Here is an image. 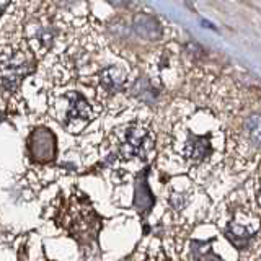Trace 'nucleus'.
<instances>
[{
  "instance_id": "obj_1",
  "label": "nucleus",
  "mask_w": 261,
  "mask_h": 261,
  "mask_svg": "<svg viewBox=\"0 0 261 261\" xmlns=\"http://www.w3.org/2000/svg\"><path fill=\"white\" fill-rule=\"evenodd\" d=\"M114 144L121 159H144L153 147V133L144 122H130L116 130Z\"/></svg>"
},
{
  "instance_id": "obj_2",
  "label": "nucleus",
  "mask_w": 261,
  "mask_h": 261,
  "mask_svg": "<svg viewBox=\"0 0 261 261\" xmlns=\"http://www.w3.org/2000/svg\"><path fill=\"white\" fill-rule=\"evenodd\" d=\"M176 150L194 165L209 162L214 155V130L206 129L204 133H198L185 124L176 139Z\"/></svg>"
},
{
  "instance_id": "obj_3",
  "label": "nucleus",
  "mask_w": 261,
  "mask_h": 261,
  "mask_svg": "<svg viewBox=\"0 0 261 261\" xmlns=\"http://www.w3.org/2000/svg\"><path fill=\"white\" fill-rule=\"evenodd\" d=\"M259 228V219L248 209H237L227 220L225 235L237 247L247 243Z\"/></svg>"
},
{
  "instance_id": "obj_4",
  "label": "nucleus",
  "mask_w": 261,
  "mask_h": 261,
  "mask_svg": "<svg viewBox=\"0 0 261 261\" xmlns=\"http://www.w3.org/2000/svg\"><path fill=\"white\" fill-rule=\"evenodd\" d=\"M30 149L36 160H51L54 157V136L46 129L35 130L30 141Z\"/></svg>"
},
{
  "instance_id": "obj_5",
  "label": "nucleus",
  "mask_w": 261,
  "mask_h": 261,
  "mask_svg": "<svg viewBox=\"0 0 261 261\" xmlns=\"http://www.w3.org/2000/svg\"><path fill=\"white\" fill-rule=\"evenodd\" d=\"M65 114H67L69 122H87L92 118L93 111L84 96L72 92L67 95V111H65Z\"/></svg>"
},
{
  "instance_id": "obj_6",
  "label": "nucleus",
  "mask_w": 261,
  "mask_h": 261,
  "mask_svg": "<svg viewBox=\"0 0 261 261\" xmlns=\"http://www.w3.org/2000/svg\"><path fill=\"white\" fill-rule=\"evenodd\" d=\"M100 85L106 93L114 95L121 92L126 85V72L121 67H116V65L105 69L100 73Z\"/></svg>"
},
{
  "instance_id": "obj_7",
  "label": "nucleus",
  "mask_w": 261,
  "mask_h": 261,
  "mask_svg": "<svg viewBox=\"0 0 261 261\" xmlns=\"http://www.w3.org/2000/svg\"><path fill=\"white\" fill-rule=\"evenodd\" d=\"M243 137L253 149H261V116L251 114L243 121Z\"/></svg>"
},
{
  "instance_id": "obj_8",
  "label": "nucleus",
  "mask_w": 261,
  "mask_h": 261,
  "mask_svg": "<svg viewBox=\"0 0 261 261\" xmlns=\"http://www.w3.org/2000/svg\"><path fill=\"white\" fill-rule=\"evenodd\" d=\"M134 27L139 35L149 41H157L162 35L160 24L155 21L152 16H147V15H139L134 20Z\"/></svg>"
},
{
  "instance_id": "obj_9",
  "label": "nucleus",
  "mask_w": 261,
  "mask_h": 261,
  "mask_svg": "<svg viewBox=\"0 0 261 261\" xmlns=\"http://www.w3.org/2000/svg\"><path fill=\"white\" fill-rule=\"evenodd\" d=\"M110 2L113 4V5H116V7H126V5H129L133 0H110Z\"/></svg>"
},
{
  "instance_id": "obj_10",
  "label": "nucleus",
  "mask_w": 261,
  "mask_h": 261,
  "mask_svg": "<svg viewBox=\"0 0 261 261\" xmlns=\"http://www.w3.org/2000/svg\"><path fill=\"white\" fill-rule=\"evenodd\" d=\"M79 0H59V4L65 5V7H70V5H75Z\"/></svg>"
},
{
  "instance_id": "obj_11",
  "label": "nucleus",
  "mask_w": 261,
  "mask_h": 261,
  "mask_svg": "<svg viewBox=\"0 0 261 261\" xmlns=\"http://www.w3.org/2000/svg\"><path fill=\"white\" fill-rule=\"evenodd\" d=\"M8 4H10V0H0V13H2L8 7Z\"/></svg>"
}]
</instances>
